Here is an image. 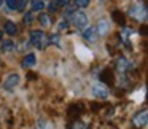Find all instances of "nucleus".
<instances>
[{
  "instance_id": "f257e3e1",
  "label": "nucleus",
  "mask_w": 148,
  "mask_h": 129,
  "mask_svg": "<svg viewBox=\"0 0 148 129\" xmlns=\"http://www.w3.org/2000/svg\"><path fill=\"white\" fill-rule=\"evenodd\" d=\"M30 42H32V45H35L37 48L45 49L49 43V38L43 34V30H32V32H30Z\"/></svg>"
},
{
  "instance_id": "f03ea898",
  "label": "nucleus",
  "mask_w": 148,
  "mask_h": 129,
  "mask_svg": "<svg viewBox=\"0 0 148 129\" xmlns=\"http://www.w3.org/2000/svg\"><path fill=\"white\" fill-rule=\"evenodd\" d=\"M132 124H134L135 128H145V126L148 124V113H147V110H142V112L137 113V115H134V118H132Z\"/></svg>"
},
{
  "instance_id": "7ed1b4c3",
  "label": "nucleus",
  "mask_w": 148,
  "mask_h": 129,
  "mask_svg": "<svg viewBox=\"0 0 148 129\" xmlns=\"http://www.w3.org/2000/svg\"><path fill=\"white\" fill-rule=\"evenodd\" d=\"M72 23H73V26L77 27V29H83L88 24V18L84 13H75L73 18H72Z\"/></svg>"
},
{
  "instance_id": "20e7f679",
  "label": "nucleus",
  "mask_w": 148,
  "mask_h": 129,
  "mask_svg": "<svg viewBox=\"0 0 148 129\" xmlns=\"http://www.w3.org/2000/svg\"><path fill=\"white\" fill-rule=\"evenodd\" d=\"M18 83H19V75H18V73H11L10 77L5 80L3 88H5L7 91H13L14 86H18Z\"/></svg>"
},
{
  "instance_id": "39448f33",
  "label": "nucleus",
  "mask_w": 148,
  "mask_h": 129,
  "mask_svg": "<svg viewBox=\"0 0 148 129\" xmlns=\"http://www.w3.org/2000/svg\"><path fill=\"white\" fill-rule=\"evenodd\" d=\"M92 93H94V96H96L97 99H107V96H108L107 89L102 86V84H96V86L92 88Z\"/></svg>"
},
{
  "instance_id": "423d86ee",
  "label": "nucleus",
  "mask_w": 148,
  "mask_h": 129,
  "mask_svg": "<svg viewBox=\"0 0 148 129\" xmlns=\"http://www.w3.org/2000/svg\"><path fill=\"white\" fill-rule=\"evenodd\" d=\"M83 37L86 40H89V42H96L97 40V29L96 27H89V29H86L84 34H83Z\"/></svg>"
},
{
  "instance_id": "0eeeda50",
  "label": "nucleus",
  "mask_w": 148,
  "mask_h": 129,
  "mask_svg": "<svg viewBox=\"0 0 148 129\" xmlns=\"http://www.w3.org/2000/svg\"><path fill=\"white\" fill-rule=\"evenodd\" d=\"M113 73L107 69V70H103L102 73H100V80H102V83H105V84H112L113 83Z\"/></svg>"
},
{
  "instance_id": "6e6552de",
  "label": "nucleus",
  "mask_w": 148,
  "mask_h": 129,
  "mask_svg": "<svg viewBox=\"0 0 148 129\" xmlns=\"http://www.w3.org/2000/svg\"><path fill=\"white\" fill-rule=\"evenodd\" d=\"M5 32H7L8 35H16L18 26L14 23H11V21H8V23H5Z\"/></svg>"
},
{
  "instance_id": "1a4fd4ad",
  "label": "nucleus",
  "mask_w": 148,
  "mask_h": 129,
  "mask_svg": "<svg viewBox=\"0 0 148 129\" xmlns=\"http://www.w3.org/2000/svg\"><path fill=\"white\" fill-rule=\"evenodd\" d=\"M35 61H37L35 54H27L23 61V65L24 67H34V65H35Z\"/></svg>"
},
{
  "instance_id": "9d476101",
  "label": "nucleus",
  "mask_w": 148,
  "mask_h": 129,
  "mask_svg": "<svg viewBox=\"0 0 148 129\" xmlns=\"http://www.w3.org/2000/svg\"><path fill=\"white\" fill-rule=\"evenodd\" d=\"M69 129H89V126H88L86 123L80 121V119H75V121L70 124V128H69Z\"/></svg>"
},
{
  "instance_id": "9b49d317",
  "label": "nucleus",
  "mask_w": 148,
  "mask_h": 129,
  "mask_svg": "<svg viewBox=\"0 0 148 129\" xmlns=\"http://www.w3.org/2000/svg\"><path fill=\"white\" fill-rule=\"evenodd\" d=\"M38 23L42 24L43 27H46V26L51 24V18H49L48 14H40V16H38Z\"/></svg>"
},
{
  "instance_id": "f8f14e48",
  "label": "nucleus",
  "mask_w": 148,
  "mask_h": 129,
  "mask_svg": "<svg viewBox=\"0 0 148 129\" xmlns=\"http://www.w3.org/2000/svg\"><path fill=\"white\" fill-rule=\"evenodd\" d=\"M45 8V5H43L42 0H32V10L34 11H40Z\"/></svg>"
},
{
  "instance_id": "ddd939ff",
  "label": "nucleus",
  "mask_w": 148,
  "mask_h": 129,
  "mask_svg": "<svg viewBox=\"0 0 148 129\" xmlns=\"http://www.w3.org/2000/svg\"><path fill=\"white\" fill-rule=\"evenodd\" d=\"M113 19H116L118 21V24H124V16H123L121 13H119V11H115V13H113Z\"/></svg>"
},
{
  "instance_id": "4468645a",
  "label": "nucleus",
  "mask_w": 148,
  "mask_h": 129,
  "mask_svg": "<svg viewBox=\"0 0 148 129\" xmlns=\"http://www.w3.org/2000/svg\"><path fill=\"white\" fill-rule=\"evenodd\" d=\"M8 10H18V0H7Z\"/></svg>"
},
{
  "instance_id": "2eb2a0df",
  "label": "nucleus",
  "mask_w": 148,
  "mask_h": 129,
  "mask_svg": "<svg viewBox=\"0 0 148 129\" xmlns=\"http://www.w3.org/2000/svg\"><path fill=\"white\" fill-rule=\"evenodd\" d=\"M89 5V0H75V7L78 8H84Z\"/></svg>"
},
{
  "instance_id": "dca6fc26",
  "label": "nucleus",
  "mask_w": 148,
  "mask_h": 129,
  "mask_svg": "<svg viewBox=\"0 0 148 129\" xmlns=\"http://www.w3.org/2000/svg\"><path fill=\"white\" fill-rule=\"evenodd\" d=\"M32 21H34V14L30 13V11L24 14V24H27V26H29V24H32Z\"/></svg>"
},
{
  "instance_id": "f3484780",
  "label": "nucleus",
  "mask_w": 148,
  "mask_h": 129,
  "mask_svg": "<svg viewBox=\"0 0 148 129\" xmlns=\"http://www.w3.org/2000/svg\"><path fill=\"white\" fill-rule=\"evenodd\" d=\"M97 29H99V34L102 35V34H105L107 30H108V26L105 24V21H102V23L99 24V27H97Z\"/></svg>"
},
{
  "instance_id": "a211bd4d",
  "label": "nucleus",
  "mask_w": 148,
  "mask_h": 129,
  "mask_svg": "<svg viewBox=\"0 0 148 129\" xmlns=\"http://www.w3.org/2000/svg\"><path fill=\"white\" fill-rule=\"evenodd\" d=\"M2 48H3V51H11V49L14 48L13 42H5L3 45H2Z\"/></svg>"
},
{
  "instance_id": "6ab92c4d",
  "label": "nucleus",
  "mask_w": 148,
  "mask_h": 129,
  "mask_svg": "<svg viewBox=\"0 0 148 129\" xmlns=\"http://www.w3.org/2000/svg\"><path fill=\"white\" fill-rule=\"evenodd\" d=\"M26 5H27V0H18V10H26Z\"/></svg>"
},
{
  "instance_id": "aec40b11",
  "label": "nucleus",
  "mask_w": 148,
  "mask_h": 129,
  "mask_svg": "<svg viewBox=\"0 0 148 129\" xmlns=\"http://www.w3.org/2000/svg\"><path fill=\"white\" fill-rule=\"evenodd\" d=\"M58 7H65V5H69V0H56L54 2Z\"/></svg>"
},
{
  "instance_id": "412c9836",
  "label": "nucleus",
  "mask_w": 148,
  "mask_h": 129,
  "mask_svg": "<svg viewBox=\"0 0 148 129\" xmlns=\"http://www.w3.org/2000/svg\"><path fill=\"white\" fill-rule=\"evenodd\" d=\"M59 27H61V29H67V27H69V23H67L65 19H62L61 24H59Z\"/></svg>"
},
{
  "instance_id": "4be33fe9",
  "label": "nucleus",
  "mask_w": 148,
  "mask_h": 129,
  "mask_svg": "<svg viewBox=\"0 0 148 129\" xmlns=\"http://www.w3.org/2000/svg\"><path fill=\"white\" fill-rule=\"evenodd\" d=\"M49 42H53V43H59V35H58V34H54V35H53L51 38H49Z\"/></svg>"
},
{
  "instance_id": "5701e85b",
  "label": "nucleus",
  "mask_w": 148,
  "mask_h": 129,
  "mask_svg": "<svg viewBox=\"0 0 148 129\" xmlns=\"http://www.w3.org/2000/svg\"><path fill=\"white\" fill-rule=\"evenodd\" d=\"M56 8H58V5H56L54 2H53V3H49L48 10H49V11H51V13H53V11H56Z\"/></svg>"
},
{
  "instance_id": "b1692460",
  "label": "nucleus",
  "mask_w": 148,
  "mask_h": 129,
  "mask_svg": "<svg viewBox=\"0 0 148 129\" xmlns=\"http://www.w3.org/2000/svg\"><path fill=\"white\" fill-rule=\"evenodd\" d=\"M0 40H2V32H0Z\"/></svg>"
},
{
  "instance_id": "393cba45",
  "label": "nucleus",
  "mask_w": 148,
  "mask_h": 129,
  "mask_svg": "<svg viewBox=\"0 0 148 129\" xmlns=\"http://www.w3.org/2000/svg\"><path fill=\"white\" fill-rule=\"evenodd\" d=\"M2 2H3V0H0V5H2Z\"/></svg>"
}]
</instances>
